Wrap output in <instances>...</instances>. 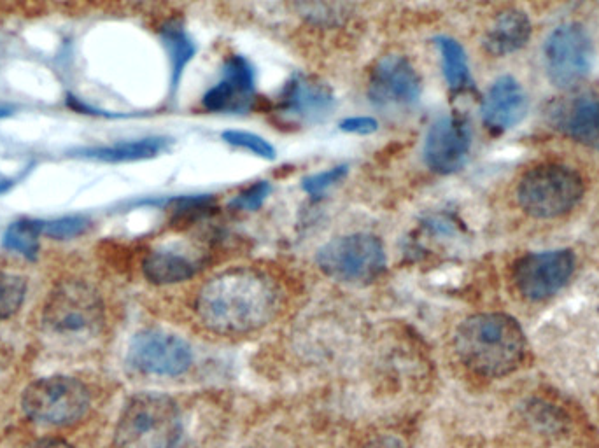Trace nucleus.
Returning a JSON list of instances; mask_svg holds the SVG:
<instances>
[{
	"label": "nucleus",
	"mask_w": 599,
	"mask_h": 448,
	"mask_svg": "<svg viewBox=\"0 0 599 448\" xmlns=\"http://www.w3.org/2000/svg\"><path fill=\"white\" fill-rule=\"evenodd\" d=\"M279 308V291L263 273L232 270L209 280L198 293L195 312L211 333L251 335L272 322Z\"/></svg>",
	"instance_id": "1"
},
{
	"label": "nucleus",
	"mask_w": 599,
	"mask_h": 448,
	"mask_svg": "<svg viewBox=\"0 0 599 448\" xmlns=\"http://www.w3.org/2000/svg\"><path fill=\"white\" fill-rule=\"evenodd\" d=\"M454 349L473 375L501 378L524 363L528 343L521 324L512 315L489 312L470 315L459 324Z\"/></svg>",
	"instance_id": "2"
},
{
	"label": "nucleus",
	"mask_w": 599,
	"mask_h": 448,
	"mask_svg": "<svg viewBox=\"0 0 599 448\" xmlns=\"http://www.w3.org/2000/svg\"><path fill=\"white\" fill-rule=\"evenodd\" d=\"M183 434L176 401L158 392H141L123 408L114 443L118 448H181Z\"/></svg>",
	"instance_id": "3"
},
{
	"label": "nucleus",
	"mask_w": 599,
	"mask_h": 448,
	"mask_svg": "<svg viewBox=\"0 0 599 448\" xmlns=\"http://www.w3.org/2000/svg\"><path fill=\"white\" fill-rule=\"evenodd\" d=\"M43 328L58 340L83 342L99 333L104 324V301L83 280H64L44 301Z\"/></svg>",
	"instance_id": "4"
},
{
	"label": "nucleus",
	"mask_w": 599,
	"mask_h": 448,
	"mask_svg": "<svg viewBox=\"0 0 599 448\" xmlns=\"http://www.w3.org/2000/svg\"><path fill=\"white\" fill-rule=\"evenodd\" d=\"M584 177L563 163H540L522 175L517 202L535 219H557L570 214L584 198Z\"/></svg>",
	"instance_id": "5"
},
{
	"label": "nucleus",
	"mask_w": 599,
	"mask_h": 448,
	"mask_svg": "<svg viewBox=\"0 0 599 448\" xmlns=\"http://www.w3.org/2000/svg\"><path fill=\"white\" fill-rule=\"evenodd\" d=\"M92 394L81 380L65 375L39 378L23 391L22 410L37 426L72 427L85 419Z\"/></svg>",
	"instance_id": "6"
},
{
	"label": "nucleus",
	"mask_w": 599,
	"mask_h": 448,
	"mask_svg": "<svg viewBox=\"0 0 599 448\" xmlns=\"http://www.w3.org/2000/svg\"><path fill=\"white\" fill-rule=\"evenodd\" d=\"M321 272L346 284H370L386 270V251L381 238L353 233L333 238L316 256Z\"/></svg>",
	"instance_id": "7"
},
{
	"label": "nucleus",
	"mask_w": 599,
	"mask_h": 448,
	"mask_svg": "<svg viewBox=\"0 0 599 448\" xmlns=\"http://www.w3.org/2000/svg\"><path fill=\"white\" fill-rule=\"evenodd\" d=\"M592 42L585 28L577 23L557 27L543 46V62L550 83L561 90H571L589 76L592 65Z\"/></svg>",
	"instance_id": "8"
},
{
	"label": "nucleus",
	"mask_w": 599,
	"mask_h": 448,
	"mask_svg": "<svg viewBox=\"0 0 599 448\" xmlns=\"http://www.w3.org/2000/svg\"><path fill=\"white\" fill-rule=\"evenodd\" d=\"M127 363L132 370L149 377H181L190 370L193 352L190 343L163 329H142L128 345Z\"/></svg>",
	"instance_id": "9"
},
{
	"label": "nucleus",
	"mask_w": 599,
	"mask_h": 448,
	"mask_svg": "<svg viewBox=\"0 0 599 448\" xmlns=\"http://www.w3.org/2000/svg\"><path fill=\"white\" fill-rule=\"evenodd\" d=\"M575 272V254L570 249L531 252L517 259L514 284L522 298L540 303L554 298Z\"/></svg>",
	"instance_id": "10"
},
{
	"label": "nucleus",
	"mask_w": 599,
	"mask_h": 448,
	"mask_svg": "<svg viewBox=\"0 0 599 448\" xmlns=\"http://www.w3.org/2000/svg\"><path fill=\"white\" fill-rule=\"evenodd\" d=\"M421 93L423 81L405 56H384L370 74L368 98L377 107H410L419 102Z\"/></svg>",
	"instance_id": "11"
},
{
	"label": "nucleus",
	"mask_w": 599,
	"mask_h": 448,
	"mask_svg": "<svg viewBox=\"0 0 599 448\" xmlns=\"http://www.w3.org/2000/svg\"><path fill=\"white\" fill-rule=\"evenodd\" d=\"M470 147L472 132L466 119L444 116L431 125L426 135L424 161L437 174H454L468 160Z\"/></svg>",
	"instance_id": "12"
},
{
	"label": "nucleus",
	"mask_w": 599,
	"mask_h": 448,
	"mask_svg": "<svg viewBox=\"0 0 599 448\" xmlns=\"http://www.w3.org/2000/svg\"><path fill=\"white\" fill-rule=\"evenodd\" d=\"M254 97V69L244 56H230L223 67V77L205 93L207 111L237 114L247 111Z\"/></svg>",
	"instance_id": "13"
},
{
	"label": "nucleus",
	"mask_w": 599,
	"mask_h": 448,
	"mask_svg": "<svg viewBox=\"0 0 599 448\" xmlns=\"http://www.w3.org/2000/svg\"><path fill=\"white\" fill-rule=\"evenodd\" d=\"M528 109V95L521 83L512 76H501L491 84L480 112L489 130L507 132L526 118Z\"/></svg>",
	"instance_id": "14"
},
{
	"label": "nucleus",
	"mask_w": 599,
	"mask_h": 448,
	"mask_svg": "<svg viewBox=\"0 0 599 448\" xmlns=\"http://www.w3.org/2000/svg\"><path fill=\"white\" fill-rule=\"evenodd\" d=\"M335 107L330 86L318 79L295 76L282 91L281 109L300 121H321Z\"/></svg>",
	"instance_id": "15"
},
{
	"label": "nucleus",
	"mask_w": 599,
	"mask_h": 448,
	"mask_svg": "<svg viewBox=\"0 0 599 448\" xmlns=\"http://www.w3.org/2000/svg\"><path fill=\"white\" fill-rule=\"evenodd\" d=\"M552 116L559 132L599 153V97L573 98L559 105Z\"/></svg>",
	"instance_id": "16"
},
{
	"label": "nucleus",
	"mask_w": 599,
	"mask_h": 448,
	"mask_svg": "<svg viewBox=\"0 0 599 448\" xmlns=\"http://www.w3.org/2000/svg\"><path fill=\"white\" fill-rule=\"evenodd\" d=\"M531 21L528 14L510 9L501 13L494 20L491 28L487 30L484 37V49L489 55L493 56H508L524 48L528 44L531 37Z\"/></svg>",
	"instance_id": "17"
},
{
	"label": "nucleus",
	"mask_w": 599,
	"mask_h": 448,
	"mask_svg": "<svg viewBox=\"0 0 599 448\" xmlns=\"http://www.w3.org/2000/svg\"><path fill=\"white\" fill-rule=\"evenodd\" d=\"M172 140L167 137H144V139L123 140L111 146L90 147L81 151L85 158L106 161V163H127L155 158L169 151Z\"/></svg>",
	"instance_id": "18"
},
{
	"label": "nucleus",
	"mask_w": 599,
	"mask_h": 448,
	"mask_svg": "<svg viewBox=\"0 0 599 448\" xmlns=\"http://www.w3.org/2000/svg\"><path fill=\"white\" fill-rule=\"evenodd\" d=\"M144 277L156 286H170L191 279L197 273V265L176 252H151L142 263Z\"/></svg>",
	"instance_id": "19"
},
{
	"label": "nucleus",
	"mask_w": 599,
	"mask_h": 448,
	"mask_svg": "<svg viewBox=\"0 0 599 448\" xmlns=\"http://www.w3.org/2000/svg\"><path fill=\"white\" fill-rule=\"evenodd\" d=\"M162 41L169 53L170 90L172 93H176L179 83L183 79L186 65L197 53V46L179 23H169L162 28Z\"/></svg>",
	"instance_id": "20"
},
{
	"label": "nucleus",
	"mask_w": 599,
	"mask_h": 448,
	"mask_svg": "<svg viewBox=\"0 0 599 448\" xmlns=\"http://www.w3.org/2000/svg\"><path fill=\"white\" fill-rule=\"evenodd\" d=\"M438 51L442 58L445 81L454 91L463 90L470 84V67L465 49L451 37H437Z\"/></svg>",
	"instance_id": "21"
},
{
	"label": "nucleus",
	"mask_w": 599,
	"mask_h": 448,
	"mask_svg": "<svg viewBox=\"0 0 599 448\" xmlns=\"http://www.w3.org/2000/svg\"><path fill=\"white\" fill-rule=\"evenodd\" d=\"M41 235L43 233L39 221L22 219L11 224L4 233V247L8 251L20 254L23 258L36 259L41 251V244H39Z\"/></svg>",
	"instance_id": "22"
},
{
	"label": "nucleus",
	"mask_w": 599,
	"mask_h": 448,
	"mask_svg": "<svg viewBox=\"0 0 599 448\" xmlns=\"http://www.w3.org/2000/svg\"><path fill=\"white\" fill-rule=\"evenodd\" d=\"M27 289L29 282L23 275L0 270V322L8 321L20 312Z\"/></svg>",
	"instance_id": "23"
},
{
	"label": "nucleus",
	"mask_w": 599,
	"mask_h": 448,
	"mask_svg": "<svg viewBox=\"0 0 599 448\" xmlns=\"http://www.w3.org/2000/svg\"><path fill=\"white\" fill-rule=\"evenodd\" d=\"M90 219L85 216H65L51 221H39L41 233L53 240H71L83 235L90 228Z\"/></svg>",
	"instance_id": "24"
},
{
	"label": "nucleus",
	"mask_w": 599,
	"mask_h": 448,
	"mask_svg": "<svg viewBox=\"0 0 599 448\" xmlns=\"http://www.w3.org/2000/svg\"><path fill=\"white\" fill-rule=\"evenodd\" d=\"M221 137L230 146L247 149V151L260 156L263 160H275V147L260 135H256V133L226 130Z\"/></svg>",
	"instance_id": "25"
},
{
	"label": "nucleus",
	"mask_w": 599,
	"mask_h": 448,
	"mask_svg": "<svg viewBox=\"0 0 599 448\" xmlns=\"http://www.w3.org/2000/svg\"><path fill=\"white\" fill-rule=\"evenodd\" d=\"M302 9L305 16L311 18L312 23L325 25L339 20L340 14L346 13L344 0H302Z\"/></svg>",
	"instance_id": "26"
},
{
	"label": "nucleus",
	"mask_w": 599,
	"mask_h": 448,
	"mask_svg": "<svg viewBox=\"0 0 599 448\" xmlns=\"http://www.w3.org/2000/svg\"><path fill=\"white\" fill-rule=\"evenodd\" d=\"M347 170H349L347 165H337V167L325 170V172L311 175V177L304 179L302 188H304L305 193H309L311 196H321L326 189L332 188L337 182L342 181L347 175Z\"/></svg>",
	"instance_id": "27"
},
{
	"label": "nucleus",
	"mask_w": 599,
	"mask_h": 448,
	"mask_svg": "<svg viewBox=\"0 0 599 448\" xmlns=\"http://www.w3.org/2000/svg\"><path fill=\"white\" fill-rule=\"evenodd\" d=\"M270 191H272V186L268 182H256L246 191H242L239 196L233 198L232 207L239 210H258L267 200Z\"/></svg>",
	"instance_id": "28"
},
{
	"label": "nucleus",
	"mask_w": 599,
	"mask_h": 448,
	"mask_svg": "<svg viewBox=\"0 0 599 448\" xmlns=\"http://www.w3.org/2000/svg\"><path fill=\"white\" fill-rule=\"evenodd\" d=\"M340 130L346 133H356V135H370V133L379 130V121L368 116H358V118H347L340 121Z\"/></svg>",
	"instance_id": "29"
},
{
	"label": "nucleus",
	"mask_w": 599,
	"mask_h": 448,
	"mask_svg": "<svg viewBox=\"0 0 599 448\" xmlns=\"http://www.w3.org/2000/svg\"><path fill=\"white\" fill-rule=\"evenodd\" d=\"M22 448H72V445L60 438H39V440L29 441Z\"/></svg>",
	"instance_id": "30"
},
{
	"label": "nucleus",
	"mask_w": 599,
	"mask_h": 448,
	"mask_svg": "<svg viewBox=\"0 0 599 448\" xmlns=\"http://www.w3.org/2000/svg\"><path fill=\"white\" fill-rule=\"evenodd\" d=\"M15 186V179H11V177H6L4 174H0V195H4V193H8L9 189Z\"/></svg>",
	"instance_id": "31"
}]
</instances>
